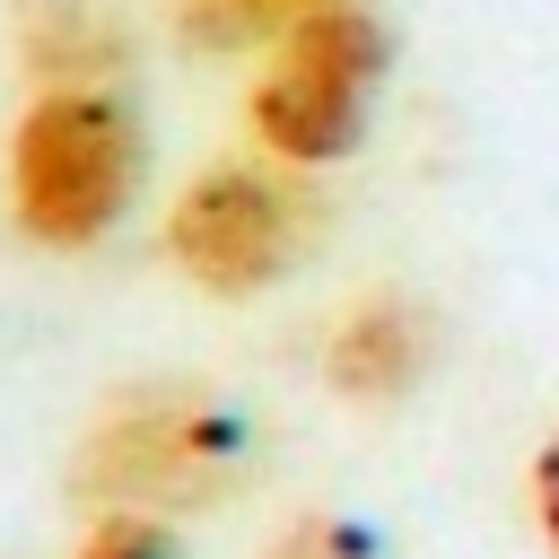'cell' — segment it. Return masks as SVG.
<instances>
[{
    "label": "cell",
    "mask_w": 559,
    "mask_h": 559,
    "mask_svg": "<svg viewBox=\"0 0 559 559\" xmlns=\"http://www.w3.org/2000/svg\"><path fill=\"white\" fill-rule=\"evenodd\" d=\"M245 472H253V419L236 393L201 376H131L79 419L61 489L79 498V515L140 507L183 524L201 507H227Z\"/></svg>",
    "instance_id": "obj_1"
},
{
    "label": "cell",
    "mask_w": 559,
    "mask_h": 559,
    "mask_svg": "<svg viewBox=\"0 0 559 559\" xmlns=\"http://www.w3.org/2000/svg\"><path fill=\"white\" fill-rule=\"evenodd\" d=\"M70 559H183L175 550V515H140V507H96L70 542Z\"/></svg>",
    "instance_id": "obj_9"
},
{
    "label": "cell",
    "mask_w": 559,
    "mask_h": 559,
    "mask_svg": "<svg viewBox=\"0 0 559 559\" xmlns=\"http://www.w3.org/2000/svg\"><path fill=\"white\" fill-rule=\"evenodd\" d=\"M524 515H533V542H542V559H559V419L533 437V454H524Z\"/></svg>",
    "instance_id": "obj_10"
},
{
    "label": "cell",
    "mask_w": 559,
    "mask_h": 559,
    "mask_svg": "<svg viewBox=\"0 0 559 559\" xmlns=\"http://www.w3.org/2000/svg\"><path fill=\"white\" fill-rule=\"evenodd\" d=\"M437 306L411 297V288H358L349 306H332L323 341H314V376L332 402H358V411H393L411 402L428 376H437Z\"/></svg>",
    "instance_id": "obj_5"
},
{
    "label": "cell",
    "mask_w": 559,
    "mask_h": 559,
    "mask_svg": "<svg viewBox=\"0 0 559 559\" xmlns=\"http://www.w3.org/2000/svg\"><path fill=\"white\" fill-rule=\"evenodd\" d=\"M148 183V122L122 79L26 87L0 140V218L35 253H96Z\"/></svg>",
    "instance_id": "obj_2"
},
{
    "label": "cell",
    "mask_w": 559,
    "mask_h": 559,
    "mask_svg": "<svg viewBox=\"0 0 559 559\" xmlns=\"http://www.w3.org/2000/svg\"><path fill=\"white\" fill-rule=\"evenodd\" d=\"M323 9H349V0H166V26L183 52H210V61H262L288 26L323 17Z\"/></svg>",
    "instance_id": "obj_7"
},
{
    "label": "cell",
    "mask_w": 559,
    "mask_h": 559,
    "mask_svg": "<svg viewBox=\"0 0 559 559\" xmlns=\"http://www.w3.org/2000/svg\"><path fill=\"white\" fill-rule=\"evenodd\" d=\"M9 52L26 87H79V79H122V17L105 0H9Z\"/></svg>",
    "instance_id": "obj_6"
},
{
    "label": "cell",
    "mask_w": 559,
    "mask_h": 559,
    "mask_svg": "<svg viewBox=\"0 0 559 559\" xmlns=\"http://www.w3.org/2000/svg\"><path fill=\"white\" fill-rule=\"evenodd\" d=\"M323 236V192L314 175L280 166V157H210L175 183L166 218H157V245L175 262L183 288L218 297V306H245L262 288H280Z\"/></svg>",
    "instance_id": "obj_4"
},
{
    "label": "cell",
    "mask_w": 559,
    "mask_h": 559,
    "mask_svg": "<svg viewBox=\"0 0 559 559\" xmlns=\"http://www.w3.org/2000/svg\"><path fill=\"white\" fill-rule=\"evenodd\" d=\"M384 79H393V26L376 17V0H349V9H323L306 26H288L253 79H245V140L297 175H323L341 166L376 105H384Z\"/></svg>",
    "instance_id": "obj_3"
},
{
    "label": "cell",
    "mask_w": 559,
    "mask_h": 559,
    "mask_svg": "<svg viewBox=\"0 0 559 559\" xmlns=\"http://www.w3.org/2000/svg\"><path fill=\"white\" fill-rule=\"evenodd\" d=\"M262 559H384V542H376V524H358L341 507H297L262 542Z\"/></svg>",
    "instance_id": "obj_8"
}]
</instances>
